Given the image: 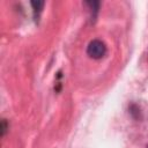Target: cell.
Returning a JSON list of instances; mask_svg holds the SVG:
<instances>
[{"instance_id": "6da1fadb", "label": "cell", "mask_w": 148, "mask_h": 148, "mask_svg": "<svg viewBox=\"0 0 148 148\" xmlns=\"http://www.w3.org/2000/svg\"><path fill=\"white\" fill-rule=\"evenodd\" d=\"M87 54L92 59H101L106 54V46L99 39H92L87 46Z\"/></svg>"}, {"instance_id": "7a4b0ae2", "label": "cell", "mask_w": 148, "mask_h": 148, "mask_svg": "<svg viewBox=\"0 0 148 148\" xmlns=\"http://www.w3.org/2000/svg\"><path fill=\"white\" fill-rule=\"evenodd\" d=\"M86 5L89 6V9L92 12V17H95V16H96V13L98 12L99 2H98V1H87Z\"/></svg>"}, {"instance_id": "8992f818", "label": "cell", "mask_w": 148, "mask_h": 148, "mask_svg": "<svg viewBox=\"0 0 148 148\" xmlns=\"http://www.w3.org/2000/svg\"><path fill=\"white\" fill-rule=\"evenodd\" d=\"M147 148H148V146H147Z\"/></svg>"}, {"instance_id": "3957f363", "label": "cell", "mask_w": 148, "mask_h": 148, "mask_svg": "<svg viewBox=\"0 0 148 148\" xmlns=\"http://www.w3.org/2000/svg\"><path fill=\"white\" fill-rule=\"evenodd\" d=\"M130 113L132 114L133 118L139 119V118H140V109H139V106L135 105V104H132V105L130 106Z\"/></svg>"}, {"instance_id": "5b68a950", "label": "cell", "mask_w": 148, "mask_h": 148, "mask_svg": "<svg viewBox=\"0 0 148 148\" xmlns=\"http://www.w3.org/2000/svg\"><path fill=\"white\" fill-rule=\"evenodd\" d=\"M6 131H7L6 119H2V124H1V133H2V135H5V134H6Z\"/></svg>"}, {"instance_id": "277c9868", "label": "cell", "mask_w": 148, "mask_h": 148, "mask_svg": "<svg viewBox=\"0 0 148 148\" xmlns=\"http://www.w3.org/2000/svg\"><path fill=\"white\" fill-rule=\"evenodd\" d=\"M31 6H32V9H34V13H39L44 6V2L43 1H32L31 2Z\"/></svg>"}]
</instances>
